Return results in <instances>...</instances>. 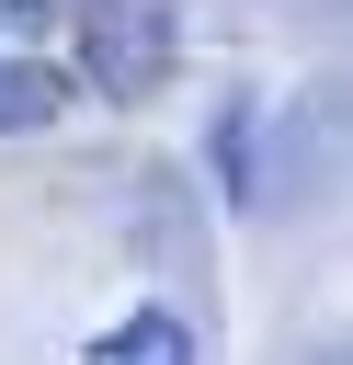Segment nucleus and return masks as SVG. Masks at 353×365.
<instances>
[{"label":"nucleus","instance_id":"4","mask_svg":"<svg viewBox=\"0 0 353 365\" xmlns=\"http://www.w3.org/2000/svg\"><path fill=\"white\" fill-rule=\"evenodd\" d=\"M11 11H46V0H11Z\"/></svg>","mask_w":353,"mask_h":365},{"label":"nucleus","instance_id":"1","mask_svg":"<svg viewBox=\"0 0 353 365\" xmlns=\"http://www.w3.org/2000/svg\"><path fill=\"white\" fill-rule=\"evenodd\" d=\"M182 57V23L171 0H80V80L102 103H148Z\"/></svg>","mask_w":353,"mask_h":365},{"label":"nucleus","instance_id":"2","mask_svg":"<svg viewBox=\"0 0 353 365\" xmlns=\"http://www.w3.org/2000/svg\"><path fill=\"white\" fill-rule=\"evenodd\" d=\"M80 365H194V331H182L171 308H137V319L91 331V354H80Z\"/></svg>","mask_w":353,"mask_h":365},{"label":"nucleus","instance_id":"3","mask_svg":"<svg viewBox=\"0 0 353 365\" xmlns=\"http://www.w3.org/2000/svg\"><path fill=\"white\" fill-rule=\"evenodd\" d=\"M57 114H68V68L0 57V137H34V125H57Z\"/></svg>","mask_w":353,"mask_h":365}]
</instances>
